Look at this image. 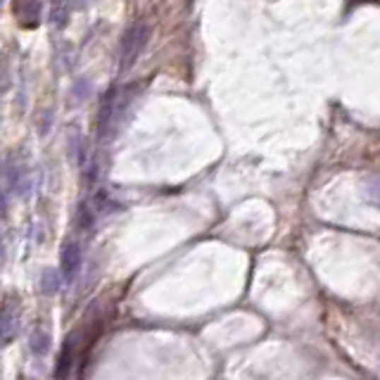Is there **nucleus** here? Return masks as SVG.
<instances>
[{
    "label": "nucleus",
    "instance_id": "6",
    "mask_svg": "<svg viewBox=\"0 0 380 380\" xmlns=\"http://www.w3.org/2000/svg\"><path fill=\"white\" fill-rule=\"evenodd\" d=\"M29 347L34 355H45L50 350V333L43 328V326H36L29 336Z\"/></svg>",
    "mask_w": 380,
    "mask_h": 380
},
{
    "label": "nucleus",
    "instance_id": "5",
    "mask_svg": "<svg viewBox=\"0 0 380 380\" xmlns=\"http://www.w3.org/2000/svg\"><path fill=\"white\" fill-rule=\"evenodd\" d=\"M12 333H15V316H12L10 304H0V347L10 343Z\"/></svg>",
    "mask_w": 380,
    "mask_h": 380
},
{
    "label": "nucleus",
    "instance_id": "3",
    "mask_svg": "<svg viewBox=\"0 0 380 380\" xmlns=\"http://www.w3.org/2000/svg\"><path fill=\"white\" fill-rule=\"evenodd\" d=\"M74 338H69L64 343L60 357H57V366H55V378L57 380H64L71 373V366H74Z\"/></svg>",
    "mask_w": 380,
    "mask_h": 380
},
{
    "label": "nucleus",
    "instance_id": "1",
    "mask_svg": "<svg viewBox=\"0 0 380 380\" xmlns=\"http://www.w3.org/2000/svg\"><path fill=\"white\" fill-rule=\"evenodd\" d=\"M148 41V29L143 24H133L131 29L124 34L121 38V57H119V62H121V69H131L133 67V62L138 60V55H141V50H143V45H146Z\"/></svg>",
    "mask_w": 380,
    "mask_h": 380
},
{
    "label": "nucleus",
    "instance_id": "7",
    "mask_svg": "<svg viewBox=\"0 0 380 380\" xmlns=\"http://www.w3.org/2000/svg\"><path fill=\"white\" fill-rule=\"evenodd\" d=\"M60 283H62V276H60V271H55V268H48V271L41 273V290H43V295H48V297H52V295L57 292Z\"/></svg>",
    "mask_w": 380,
    "mask_h": 380
},
{
    "label": "nucleus",
    "instance_id": "4",
    "mask_svg": "<svg viewBox=\"0 0 380 380\" xmlns=\"http://www.w3.org/2000/svg\"><path fill=\"white\" fill-rule=\"evenodd\" d=\"M15 3H24V15L17 17L22 26H36L43 12V0H15Z\"/></svg>",
    "mask_w": 380,
    "mask_h": 380
},
{
    "label": "nucleus",
    "instance_id": "2",
    "mask_svg": "<svg viewBox=\"0 0 380 380\" xmlns=\"http://www.w3.org/2000/svg\"><path fill=\"white\" fill-rule=\"evenodd\" d=\"M78 271H81V247L74 240H69L60 254V276L64 283H74Z\"/></svg>",
    "mask_w": 380,
    "mask_h": 380
}]
</instances>
